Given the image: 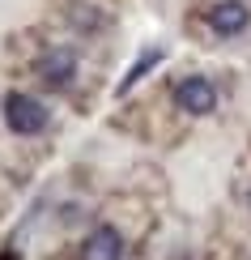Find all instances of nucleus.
<instances>
[{"label": "nucleus", "mask_w": 251, "mask_h": 260, "mask_svg": "<svg viewBox=\"0 0 251 260\" xmlns=\"http://www.w3.org/2000/svg\"><path fill=\"white\" fill-rule=\"evenodd\" d=\"M174 107L179 111H188V115H213V107H217V85L209 77H200V73H192V77H183L179 85H174Z\"/></svg>", "instance_id": "nucleus-2"}, {"label": "nucleus", "mask_w": 251, "mask_h": 260, "mask_svg": "<svg viewBox=\"0 0 251 260\" xmlns=\"http://www.w3.org/2000/svg\"><path fill=\"white\" fill-rule=\"evenodd\" d=\"M81 260H124V235L115 226H94L81 243Z\"/></svg>", "instance_id": "nucleus-5"}, {"label": "nucleus", "mask_w": 251, "mask_h": 260, "mask_svg": "<svg viewBox=\"0 0 251 260\" xmlns=\"http://www.w3.org/2000/svg\"><path fill=\"white\" fill-rule=\"evenodd\" d=\"M247 26H251V9L243 5V0H217V5L209 9V30L222 35V39L243 35Z\"/></svg>", "instance_id": "nucleus-4"}, {"label": "nucleus", "mask_w": 251, "mask_h": 260, "mask_svg": "<svg viewBox=\"0 0 251 260\" xmlns=\"http://www.w3.org/2000/svg\"><path fill=\"white\" fill-rule=\"evenodd\" d=\"M0 260H21V256L13 252V247H5V252H0Z\"/></svg>", "instance_id": "nucleus-7"}, {"label": "nucleus", "mask_w": 251, "mask_h": 260, "mask_svg": "<svg viewBox=\"0 0 251 260\" xmlns=\"http://www.w3.org/2000/svg\"><path fill=\"white\" fill-rule=\"evenodd\" d=\"M34 73L43 77V85L64 90V85L77 77V51H73V47H51V51H43V56L34 60Z\"/></svg>", "instance_id": "nucleus-3"}, {"label": "nucleus", "mask_w": 251, "mask_h": 260, "mask_svg": "<svg viewBox=\"0 0 251 260\" xmlns=\"http://www.w3.org/2000/svg\"><path fill=\"white\" fill-rule=\"evenodd\" d=\"M162 60H166V47H162V43H149V47H145V51H140V56L132 60V69H128V73H124V77H119V81H115V99H124V94H128V90H136V85H140V81H145V77H149V73H154V69H158V64H162Z\"/></svg>", "instance_id": "nucleus-6"}, {"label": "nucleus", "mask_w": 251, "mask_h": 260, "mask_svg": "<svg viewBox=\"0 0 251 260\" xmlns=\"http://www.w3.org/2000/svg\"><path fill=\"white\" fill-rule=\"evenodd\" d=\"M5 124H9V133H17V137H39L43 128L51 124V111H47V103L34 99V94L9 90L5 94Z\"/></svg>", "instance_id": "nucleus-1"}]
</instances>
